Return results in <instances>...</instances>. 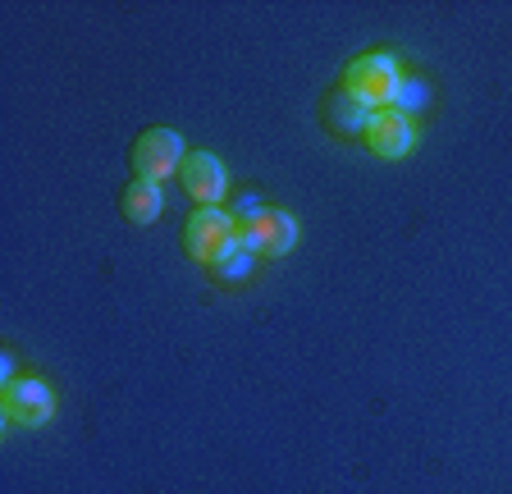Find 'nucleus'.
I'll use <instances>...</instances> for the list:
<instances>
[{
  "label": "nucleus",
  "instance_id": "nucleus-1",
  "mask_svg": "<svg viewBox=\"0 0 512 494\" xmlns=\"http://www.w3.org/2000/svg\"><path fill=\"white\" fill-rule=\"evenodd\" d=\"M343 92L352 101H362L366 110H389L403 92V74H398V60L389 51H371L357 55L348 69H343Z\"/></svg>",
  "mask_w": 512,
  "mask_h": 494
},
{
  "label": "nucleus",
  "instance_id": "nucleus-2",
  "mask_svg": "<svg viewBox=\"0 0 512 494\" xmlns=\"http://www.w3.org/2000/svg\"><path fill=\"white\" fill-rule=\"evenodd\" d=\"M243 238H238V225L234 215L220 211V206H197L188 215V225H183V252L192 261H202V266H220L229 252H238Z\"/></svg>",
  "mask_w": 512,
  "mask_h": 494
},
{
  "label": "nucleus",
  "instance_id": "nucleus-3",
  "mask_svg": "<svg viewBox=\"0 0 512 494\" xmlns=\"http://www.w3.org/2000/svg\"><path fill=\"white\" fill-rule=\"evenodd\" d=\"M183 138L174 129H147L138 142H133V170L138 179H151V183H165L170 174H179L183 165Z\"/></svg>",
  "mask_w": 512,
  "mask_h": 494
},
{
  "label": "nucleus",
  "instance_id": "nucleus-4",
  "mask_svg": "<svg viewBox=\"0 0 512 494\" xmlns=\"http://www.w3.org/2000/svg\"><path fill=\"white\" fill-rule=\"evenodd\" d=\"M238 238H243V247L252 257H284L298 243V220L288 211H279V206H266L252 225L238 229Z\"/></svg>",
  "mask_w": 512,
  "mask_h": 494
},
{
  "label": "nucleus",
  "instance_id": "nucleus-5",
  "mask_svg": "<svg viewBox=\"0 0 512 494\" xmlns=\"http://www.w3.org/2000/svg\"><path fill=\"white\" fill-rule=\"evenodd\" d=\"M0 412L14 426H46L55 412V394L42 380H10V385L0 389Z\"/></svg>",
  "mask_w": 512,
  "mask_h": 494
},
{
  "label": "nucleus",
  "instance_id": "nucleus-6",
  "mask_svg": "<svg viewBox=\"0 0 512 494\" xmlns=\"http://www.w3.org/2000/svg\"><path fill=\"white\" fill-rule=\"evenodd\" d=\"M362 138L380 161H403L407 151L416 147V124L407 110H375Z\"/></svg>",
  "mask_w": 512,
  "mask_h": 494
},
{
  "label": "nucleus",
  "instance_id": "nucleus-7",
  "mask_svg": "<svg viewBox=\"0 0 512 494\" xmlns=\"http://www.w3.org/2000/svg\"><path fill=\"white\" fill-rule=\"evenodd\" d=\"M179 183H183V193H188L197 206H215V202H224L229 174H224V165L215 161L211 151H188L183 165H179Z\"/></svg>",
  "mask_w": 512,
  "mask_h": 494
},
{
  "label": "nucleus",
  "instance_id": "nucleus-8",
  "mask_svg": "<svg viewBox=\"0 0 512 494\" xmlns=\"http://www.w3.org/2000/svg\"><path fill=\"white\" fill-rule=\"evenodd\" d=\"M165 211V197H160V183L151 179H133L124 188V215L133 220V225H151L156 215Z\"/></svg>",
  "mask_w": 512,
  "mask_h": 494
},
{
  "label": "nucleus",
  "instance_id": "nucleus-9",
  "mask_svg": "<svg viewBox=\"0 0 512 494\" xmlns=\"http://www.w3.org/2000/svg\"><path fill=\"white\" fill-rule=\"evenodd\" d=\"M371 115L375 110H366L362 101H352L348 92H339V97L330 101V119L339 124L343 133H366V124H371Z\"/></svg>",
  "mask_w": 512,
  "mask_h": 494
},
{
  "label": "nucleus",
  "instance_id": "nucleus-10",
  "mask_svg": "<svg viewBox=\"0 0 512 494\" xmlns=\"http://www.w3.org/2000/svg\"><path fill=\"white\" fill-rule=\"evenodd\" d=\"M247 266H252V252H247V247H238V252H229V257L215 266V275H220V280H243Z\"/></svg>",
  "mask_w": 512,
  "mask_h": 494
}]
</instances>
